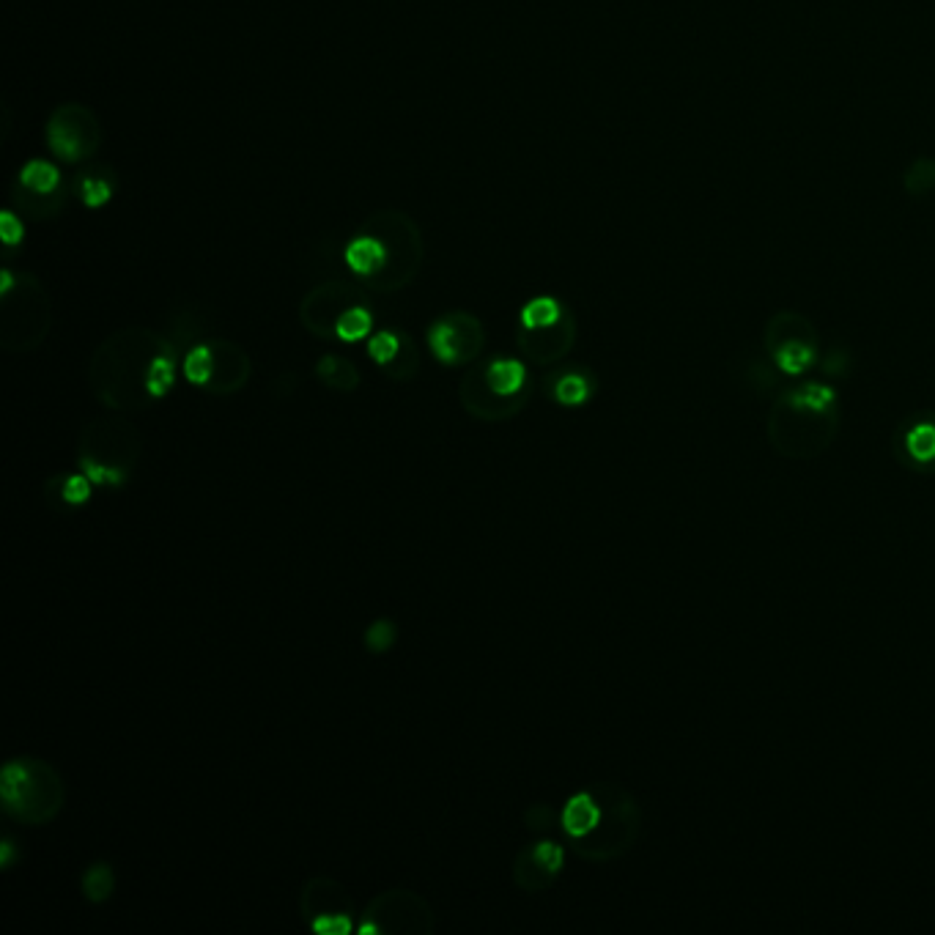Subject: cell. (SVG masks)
Masks as SVG:
<instances>
[{
    "label": "cell",
    "mask_w": 935,
    "mask_h": 935,
    "mask_svg": "<svg viewBox=\"0 0 935 935\" xmlns=\"http://www.w3.org/2000/svg\"><path fill=\"white\" fill-rule=\"evenodd\" d=\"M560 316H563V310H560L557 299L538 297L521 310V324L527 330H549V327H554L560 321Z\"/></svg>",
    "instance_id": "7"
},
{
    "label": "cell",
    "mask_w": 935,
    "mask_h": 935,
    "mask_svg": "<svg viewBox=\"0 0 935 935\" xmlns=\"http://www.w3.org/2000/svg\"><path fill=\"white\" fill-rule=\"evenodd\" d=\"M398 351H401V338H398L395 332H379V335H373L371 343H368V354H371L379 365L393 362L395 357H398Z\"/></svg>",
    "instance_id": "17"
},
{
    "label": "cell",
    "mask_w": 935,
    "mask_h": 935,
    "mask_svg": "<svg viewBox=\"0 0 935 935\" xmlns=\"http://www.w3.org/2000/svg\"><path fill=\"white\" fill-rule=\"evenodd\" d=\"M20 179L22 184L33 192H53L55 187H58V179H61V176H58V170H55L50 162L33 160L22 168Z\"/></svg>",
    "instance_id": "9"
},
{
    "label": "cell",
    "mask_w": 935,
    "mask_h": 935,
    "mask_svg": "<svg viewBox=\"0 0 935 935\" xmlns=\"http://www.w3.org/2000/svg\"><path fill=\"white\" fill-rule=\"evenodd\" d=\"M50 146H53V151H58L64 160H77V154H80L77 135L66 127V124H61V118H55L53 124H50Z\"/></svg>",
    "instance_id": "15"
},
{
    "label": "cell",
    "mask_w": 935,
    "mask_h": 935,
    "mask_svg": "<svg viewBox=\"0 0 935 935\" xmlns=\"http://www.w3.org/2000/svg\"><path fill=\"white\" fill-rule=\"evenodd\" d=\"M527 371L519 360H494L486 368V387L500 398H510L524 387Z\"/></svg>",
    "instance_id": "4"
},
{
    "label": "cell",
    "mask_w": 935,
    "mask_h": 935,
    "mask_svg": "<svg viewBox=\"0 0 935 935\" xmlns=\"http://www.w3.org/2000/svg\"><path fill=\"white\" fill-rule=\"evenodd\" d=\"M0 277H3V294H6V291H9V288H11V275H9V272H3V275H0Z\"/></svg>",
    "instance_id": "24"
},
{
    "label": "cell",
    "mask_w": 935,
    "mask_h": 935,
    "mask_svg": "<svg viewBox=\"0 0 935 935\" xmlns=\"http://www.w3.org/2000/svg\"><path fill=\"white\" fill-rule=\"evenodd\" d=\"M212 371V351L206 349V346H198V349H192L190 354H187V360H184V376H187L192 384H209Z\"/></svg>",
    "instance_id": "14"
},
{
    "label": "cell",
    "mask_w": 935,
    "mask_h": 935,
    "mask_svg": "<svg viewBox=\"0 0 935 935\" xmlns=\"http://www.w3.org/2000/svg\"><path fill=\"white\" fill-rule=\"evenodd\" d=\"M0 236L6 245H17L22 239V223L11 212L0 214Z\"/></svg>",
    "instance_id": "23"
},
{
    "label": "cell",
    "mask_w": 935,
    "mask_h": 935,
    "mask_svg": "<svg viewBox=\"0 0 935 935\" xmlns=\"http://www.w3.org/2000/svg\"><path fill=\"white\" fill-rule=\"evenodd\" d=\"M384 261H387V250L379 239H371V236H360L346 247V264L357 275H373L376 269H382Z\"/></svg>",
    "instance_id": "5"
},
{
    "label": "cell",
    "mask_w": 935,
    "mask_h": 935,
    "mask_svg": "<svg viewBox=\"0 0 935 935\" xmlns=\"http://www.w3.org/2000/svg\"><path fill=\"white\" fill-rule=\"evenodd\" d=\"M905 445H908V453L916 458V461H933L935 458V425L933 423H919L911 428V434L905 439Z\"/></svg>",
    "instance_id": "11"
},
{
    "label": "cell",
    "mask_w": 935,
    "mask_h": 935,
    "mask_svg": "<svg viewBox=\"0 0 935 935\" xmlns=\"http://www.w3.org/2000/svg\"><path fill=\"white\" fill-rule=\"evenodd\" d=\"M765 346L774 357L776 368L787 376H798L818 360V335L807 316L782 310L765 327Z\"/></svg>",
    "instance_id": "2"
},
{
    "label": "cell",
    "mask_w": 935,
    "mask_h": 935,
    "mask_svg": "<svg viewBox=\"0 0 935 935\" xmlns=\"http://www.w3.org/2000/svg\"><path fill=\"white\" fill-rule=\"evenodd\" d=\"M50 774V768L39 763H9L3 768V801L6 807L25 820L50 818L47 807L58 809L61 787Z\"/></svg>",
    "instance_id": "1"
},
{
    "label": "cell",
    "mask_w": 935,
    "mask_h": 935,
    "mask_svg": "<svg viewBox=\"0 0 935 935\" xmlns=\"http://www.w3.org/2000/svg\"><path fill=\"white\" fill-rule=\"evenodd\" d=\"M530 861L543 870L546 875H554V872H560L563 867V848L557 845V842H538L530 853Z\"/></svg>",
    "instance_id": "16"
},
{
    "label": "cell",
    "mask_w": 935,
    "mask_h": 935,
    "mask_svg": "<svg viewBox=\"0 0 935 935\" xmlns=\"http://www.w3.org/2000/svg\"><path fill=\"white\" fill-rule=\"evenodd\" d=\"M88 497H91V478H83V475H72V478H66V483H64L66 502L80 505V502H88Z\"/></svg>",
    "instance_id": "22"
},
{
    "label": "cell",
    "mask_w": 935,
    "mask_h": 935,
    "mask_svg": "<svg viewBox=\"0 0 935 935\" xmlns=\"http://www.w3.org/2000/svg\"><path fill=\"white\" fill-rule=\"evenodd\" d=\"M365 642H368V648H371L373 653H384V650L395 642V626L393 623H387V620L373 623V626L368 628V634H365Z\"/></svg>",
    "instance_id": "19"
},
{
    "label": "cell",
    "mask_w": 935,
    "mask_h": 935,
    "mask_svg": "<svg viewBox=\"0 0 935 935\" xmlns=\"http://www.w3.org/2000/svg\"><path fill=\"white\" fill-rule=\"evenodd\" d=\"M903 190L911 198L935 195V157H916L905 165Z\"/></svg>",
    "instance_id": "6"
},
{
    "label": "cell",
    "mask_w": 935,
    "mask_h": 935,
    "mask_svg": "<svg viewBox=\"0 0 935 935\" xmlns=\"http://www.w3.org/2000/svg\"><path fill=\"white\" fill-rule=\"evenodd\" d=\"M428 343H431V351L436 354V360L447 362V365H453V362H458L464 357V354H461V343H458V332L453 330V324H447V321H439V324L431 327Z\"/></svg>",
    "instance_id": "8"
},
{
    "label": "cell",
    "mask_w": 935,
    "mask_h": 935,
    "mask_svg": "<svg viewBox=\"0 0 935 935\" xmlns=\"http://www.w3.org/2000/svg\"><path fill=\"white\" fill-rule=\"evenodd\" d=\"M113 892V872L107 870V867H94V870H88L85 875V894L99 903V900H105Z\"/></svg>",
    "instance_id": "18"
},
{
    "label": "cell",
    "mask_w": 935,
    "mask_h": 935,
    "mask_svg": "<svg viewBox=\"0 0 935 935\" xmlns=\"http://www.w3.org/2000/svg\"><path fill=\"white\" fill-rule=\"evenodd\" d=\"M554 395L565 406L585 404L587 395H590V382H587L585 376H579V373H565L563 379L557 382V387H554Z\"/></svg>",
    "instance_id": "12"
},
{
    "label": "cell",
    "mask_w": 935,
    "mask_h": 935,
    "mask_svg": "<svg viewBox=\"0 0 935 935\" xmlns=\"http://www.w3.org/2000/svg\"><path fill=\"white\" fill-rule=\"evenodd\" d=\"M110 195H113V190H110V184H105V181H99V179L83 181L85 206H91V209H96V206H105V203L110 201Z\"/></svg>",
    "instance_id": "21"
},
{
    "label": "cell",
    "mask_w": 935,
    "mask_h": 935,
    "mask_svg": "<svg viewBox=\"0 0 935 935\" xmlns=\"http://www.w3.org/2000/svg\"><path fill=\"white\" fill-rule=\"evenodd\" d=\"M371 313L365 308H351L346 310L343 316L335 324V332H338L340 340H346V343H354V340H362L368 332H371Z\"/></svg>",
    "instance_id": "10"
},
{
    "label": "cell",
    "mask_w": 935,
    "mask_h": 935,
    "mask_svg": "<svg viewBox=\"0 0 935 935\" xmlns=\"http://www.w3.org/2000/svg\"><path fill=\"white\" fill-rule=\"evenodd\" d=\"M313 930L321 935H346L351 930V919L346 914H321L313 922Z\"/></svg>",
    "instance_id": "20"
},
{
    "label": "cell",
    "mask_w": 935,
    "mask_h": 935,
    "mask_svg": "<svg viewBox=\"0 0 935 935\" xmlns=\"http://www.w3.org/2000/svg\"><path fill=\"white\" fill-rule=\"evenodd\" d=\"M601 823V807L595 804L590 793H576L563 809V829L568 837L582 840L587 834H593Z\"/></svg>",
    "instance_id": "3"
},
{
    "label": "cell",
    "mask_w": 935,
    "mask_h": 935,
    "mask_svg": "<svg viewBox=\"0 0 935 935\" xmlns=\"http://www.w3.org/2000/svg\"><path fill=\"white\" fill-rule=\"evenodd\" d=\"M173 387V360L170 357H154L149 362V373H146V390L154 398H162Z\"/></svg>",
    "instance_id": "13"
}]
</instances>
